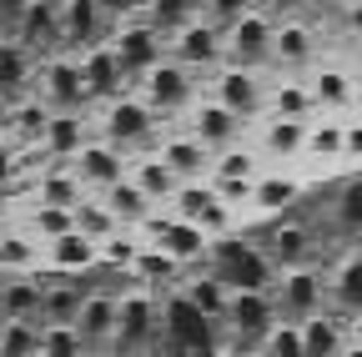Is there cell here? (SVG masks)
<instances>
[{
    "instance_id": "obj_28",
    "label": "cell",
    "mask_w": 362,
    "mask_h": 357,
    "mask_svg": "<svg viewBox=\"0 0 362 357\" xmlns=\"http://www.w3.org/2000/svg\"><path fill=\"white\" fill-rule=\"evenodd\" d=\"M76 232H86L90 242H106V237L121 232V221L101 197H86V201H76Z\"/></svg>"
},
{
    "instance_id": "obj_36",
    "label": "cell",
    "mask_w": 362,
    "mask_h": 357,
    "mask_svg": "<svg viewBox=\"0 0 362 357\" xmlns=\"http://www.w3.org/2000/svg\"><path fill=\"white\" fill-rule=\"evenodd\" d=\"M86 352V337L76 332V327H51L45 322V332H40V357H81Z\"/></svg>"
},
{
    "instance_id": "obj_40",
    "label": "cell",
    "mask_w": 362,
    "mask_h": 357,
    "mask_svg": "<svg viewBox=\"0 0 362 357\" xmlns=\"http://www.w3.org/2000/svg\"><path fill=\"white\" fill-rule=\"evenodd\" d=\"M347 161H352V166H362V116H352V121H347Z\"/></svg>"
},
{
    "instance_id": "obj_35",
    "label": "cell",
    "mask_w": 362,
    "mask_h": 357,
    "mask_svg": "<svg viewBox=\"0 0 362 357\" xmlns=\"http://www.w3.org/2000/svg\"><path fill=\"white\" fill-rule=\"evenodd\" d=\"M307 227L302 221H277V232H272V257L277 262H302L307 257Z\"/></svg>"
},
{
    "instance_id": "obj_13",
    "label": "cell",
    "mask_w": 362,
    "mask_h": 357,
    "mask_svg": "<svg viewBox=\"0 0 362 357\" xmlns=\"http://www.w3.org/2000/svg\"><path fill=\"white\" fill-rule=\"evenodd\" d=\"M307 81H312V96H317V111H322V116H347L357 106V81L342 66L322 61V66L307 71Z\"/></svg>"
},
{
    "instance_id": "obj_3",
    "label": "cell",
    "mask_w": 362,
    "mask_h": 357,
    "mask_svg": "<svg viewBox=\"0 0 362 357\" xmlns=\"http://www.w3.org/2000/svg\"><path fill=\"white\" fill-rule=\"evenodd\" d=\"M211 96L221 106H232L242 121L272 111V86H267V71H252V66H237L226 61L221 71H211Z\"/></svg>"
},
{
    "instance_id": "obj_20",
    "label": "cell",
    "mask_w": 362,
    "mask_h": 357,
    "mask_svg": "<svg viewBox=\"0 0 362 357\" xmlns=\"http://www.w3.org/2000/svg\"><path fill=\"white\" fill-rule=\"evenodd\" d=\"M86 197H90V187L81 182V171H76L71 161H61L56 171H45L40 187H35V201H51V206H76V201H86Z\"/></svg>"
},
{
    "instance_id": "obj_12",
    "label": "cell",
    "mask_w": 362,
    "mask_h": 357,
    "mask_svg": "<svg viewBox=\"0 0 362 357\" xmlns=\"http://www.w3.org/2000/svg\"><path fill=\"white\" fill-rule=\"evenodd\" d=\"M272 51H277V71L302 76V71L317 66V30H312L302 16H282V21H277V40H272Z\"/></svg>"
},
{
    "instance_id": "obj_26",
    "label": "cell",
    "mask_w": 362,
    "mask_h": 357,
    "mask_svg": "<svg viewBox=\"0 0 362 357\" xmlns=\"http://www.w3.org/2000/svg\"><path fill=\"white\" fill-rule=\"evenodd\" d=\"M187 297H192V302L206 312L211 322H226V317H232V297H237V292L226 287L216 272H206V277H197V282L187 287Z\"/></svg>"
},
{
    "instance_id": "obj_32",
    "label": "cell",
    "mask_w": 362,
    "mask_h": 357,
    "mask_svg": "<svg viewBox=\"0 0 362 357\" xmlns=\"http://www.w3.org/2000/svg\"><path fill=\"white\" fill-rule=\"evenodd\" d=\"M81 307H86V292L76 287H51V292H40V312H45V322H61V327H76L81 317Z\"/></svg>"
},
{
    "instance_id": "obj_19",
    "label": "cell",
    "mask_w": 362,
    "mask_h": 357,
    "mask_svg": "<svg viewBox=\"0 0 362 357\" xmlns=\"http://www.w3.org/2000/svg\"><path fill=\"white\" fill-rule=\"evenodd\" d=\"M101 201L116 211V221H121V227H131V232H136V227H141V221L156 211V201L141 192V182H136V176H126V182H116V187H106V192H101Z\"/></svg>"
},
{
    "instance_id": "obj_29",
    "label": "cell",
    "mask_w": 362,
    "mask_h": 357,
    "mask_svg": "<svg viewBox=\"0 0 362 357\" xmlns=\"http://www.w3.org/2000/svg\"><path fill=\"white\" fill-rule=\"evenodd\" d=\"M197 16H206L202 0H146V21L161 25L166 35H176L181 25H192Z\"/></svg>"
},
{
    "instance_id": "obj_7",
    "label": "cell",
    "mask_w": 362,
    "mask_h": 357,
    "mask_svg": "<svg viewBox=\"0 0 362 357\" xmlns=\"http://www.w3.org/2000/svg\"><path fill=\"white\" fill-rule=\"evenodd\" d=\"M307 136H312V121H302V116H272V121L257 126L252 146L267 156V166H287V161L307 156Z\"/></svg>"
},
{
    "instance_id": "obj_37",
    "label": "cell",
    "mask_w": 362,
    "mask_h": 357,
    "mask_svg": "<svg viewBox=\"0 0 362 357\" xmlns=\"http://www.w3.org/2000/svg\"><path fill=\"white\" fill-rule=\"evenodd\" d=\"M0 357H40V332L30 322H6V332H0Z\"/></svg>"
},
{
    "instance_id": "obj_15",
    "label": "cell",
    "mask_w": 362,
    "mask_h": 357,
    "mask_svg": "<svg viewBox=\"0 0 362 357\" xmlns=\"http://www.w3.org/2000/svg\"><path fill=\"white\" fill-rule=\"evenodd\" d=\"M302 197V182L282 166H267L257 176V197H252V216H282L292 201Z\"/></svg>"
},
{
    "instance_id": "obj_23",
    "label": "cell",
    "mask_w": 362,
    "mask_h": 357,
    "mask_svg": "<svg viewBox=\"0 0 362 357\" xmlns=\"http://www.w3.org/2000/svg\"><path fill=\"white\" fill-rule=\"evenodd\" d=\"M171 327L181 347H211V317L192 302V297H176L171 302Z\"/></svg>"
},
{
    "instance_id": "obj_24",
    "label": "cell",
    "mask_w": 362,
    "mask_h": 357,
    "mask_svg": "<svg viewBox=\"0 0 362 357\" xmlns=\"http://www.w3.org/2000/svg\"><path fill=\"white\" fill-rule=\"evenodd\" d=\"M96 262H101V242H90L86 232H66L51 242V267H61V272H86Z\"/></svg>"
},
{
    "instance_id": "obj_34",
    "label": "cell",
    "mask_w": 362,
    "mask_h": 357,
    "mask_svg": "<svg viewBox=\"0 0 362 357\" xmlns=\"http://www.w3.org/2000/svg\"><path fill=\"white\" fill-rule=\"evenodd\" d=\"M332 216H337V227H342L347 237H362V176H352V182L337 192Z\"/></svg>"
},
{
    "instance_id": "obj_31",
    "label": "cell",
    "mask_w": 362,
    "mask_h": 357,
    "mask_svg": "<svg viewBox=\"0 0 362 357\" xmlns=\"http://www.w3.org/2000/svg\"><path fill=\"white\" fill-rule=\"evenodd\" d=\"M302 342H307V357H337L342 352V322L317 312V317L302 322Z\"/></svg>"
},
{
    "instance_id": "obj_6",
    "label": "cell",
    "mask_w": 362,
    "mask_h": 357,
    "mask_svg": "<svg viewBox=\"0 0 362 357\" xmlns=\"http://www.w3.org/2000/svg\"><path fill=\"white\" fill-rule=\"evenodd\" d=\"M211 262H216V277L232 292H267L272 287V262L262 252H242L221 237V247L211 242Z\"/></svg>"
},
{
    "instance_id": "obj_25",
    "label": "cell",
    "mask_w": 362,
    "mask_h": 357,
    "mask_svg": "<svg viewBox=\"0 0 362 357\" xmlns=\"http://www.w3.org/2000/svg\"><path fill=\"white\" fill-rule=\"evenodd\" d=\"M131 277H141V282H156V287H166V282H176V272H181V257H171L166 247H156V242H141V252H136V262L126 267Z\"/></svg>"
},
{
    "instance_id": "obj_18",
    "label": "cell",
    "mask_w": 362,
    "mask_h": 357,
    "mask_svg": "<svg viewBox=\"0 0 362 357\" xmlns=\"http://www.w3.org/2000/svg\"><path fill=\"white\" fill-rule=\"evenodd\" d=\"M307 156L322 161V166L347 161V116H322L317 111L312 116V136H307Z\"/></svg>"
},
{
    "instance_id": "obj_5",
    "label": "cell",
    "mask_w": 362,
    "mask_h": 357,
    "mask_svg": "<svg viewBox=\"0 0 362 357\" xmlns=\"http://www.w3.org/2000/svg\"><path fill=\"white\" fill-rule=\"evenodd\" d=\"M171 211H176V216H187V221H197V227H202V232H211L216 242H221V237H232L237 216H242L237 206H226V201L216 197V187H211V182H187V187L176 192Z\"/></svg>"
},
{
    "instance_id": "obj_14",
    "label": "cell",
    "mask_w": 362,
    "mask_h": 357,
    "mask_svg": "<svg viewBox=\"0 0 362 357\" xmlns=\"http://www.w3.org/2000/svg\"><path fill=\"white\" fill-rule=\"evenodd\" d=\"M226 322H232L242 337H272V327H277V297L272 292H237Z\"/></svg>"
},
{
    "instance_id": "obj_21",
    "label": "cell",
    "mask_w": 362,
    "mask_h": 357,
    "mask_svg": "<svg viewBox=\"0 0 362 357\" xmlns=\"http://www.w3.org/2000/svg\"><path fill=\"white\" fill-rule=\"evenodd\" d=\"M76 232V206H51V201H35L25 211V237H35L40 247H51L56 237Z\"/></svg>"
},
{
    "instance_id": "obj_39",
    "label": "cell",
    "mask_w": 362,
    "mask_h": 357,
    "mask_svg": "<svg viewBox=\"0 0 362 357\" xmlns=\"http://www.w3.org/2000/svg\"><path fill=\"white\" fill-rule=\"evenodd\" d=\"M202 6H206V16H211L216 25H237L247 11H257V6H262V0H202Z\"/></svg>"
},
{
    "instance_id": "obj_8",
    "label": "cell",
    "mask_w": 362,
    "mask_h": 357,
    "mask_svg": "<svg viewBox=\"0 0 362 357\" xmlns=\"http://www.w3.org/2000/svg\"><path fill=\"white\" fill-rule=\"evenodd\" d=\"M71 166L81 171V182L101 197L106 187H116V182H126V176H131V151H121V146H111V141H101V136H90V141L76 151Z\"/></svg>"
},
{
    "instance_id": "obj_41",
    "label": "cell",
    "mask_w": 362,
    "mask_h": 357,
    "mask_svg": "<svg viewBox=\"0 0 362 357\" xmlns=\"http://www.w3.org/2000/svg\"><path fill=\"white\" fill-rule=\"evenodd\" d=\"M302 6H307V0H262V11H272L277 21H282V16H297Z\"/></svg>"
},
{
    "instance_id": "obj_10",
    "label": "cell",
    "mask_w": 362,
    "mask_h": 357,
    "mask_svg": "<svg viewBox=\"0 0 362 357\" xmlns=\"http://www.w3.org/2000/svg\"><path fill=\"white\" fill-rule=\"evenodd\" d=\"M192 136H202L211 151H226V146H237V141H247L242 131H247V121L232 111V106H221L216 96H202L197 106H192Z\"/></svg>"
},
{
    "instance_id": "obj_9",
    "label": "cell",
    "mask_w": 362,
    "mask_h": 357,
    "mask_svg": "<svg viewBox=\"0 0 362 357\" xmlns=\"http://www.w3.org/2000/svg\"><path fill=\"white\" fill-rule=\"evenodd\" d=\"M277 312L297 327L307 317H317V312H322V277H317L312 267H287L282 282H277Z\"/></svg>"
},
{
    "instance_id": "obj_27",
    "label": "cell",
    "mask_w": 362,
    "mask_h": 357,
    "mask_svg": "<svg viewBox=\"0 0 362 357\" xmlns=\"http://www.w3.org/2000/svg\"><path fill=\"white\" fill-rule=\"evenodd\" d=\"M151 337V297H126L121 302V322H116V342L121 347H141Z\"/></svg>"
},
{
    "instance_id": "obj_22",
    "label": "cell",
    "mask_w": 362,
    "mask_h": 357,
    "mask_svg": "<svg viewBox=\"0 0 362 357\" xmlns=\"http://www.w3.org/2000/svg\"><path fill=\"white\" fill-rule=\"evenodd\" d=\"M116 322H121V302H111V297H86V307H81V317H76V332L86 337V347L90 342H106L111 332H116Z\"/></svg>"
},
{
    "instance_id": "obj_30",
    "label": "cell",
    "mask_w": 362,
    "mask_h": 357,
    "mask_svg": "<svg viewBox=\"0 0 362 357\" xmlns=\"http://www.w3.org/2000/svg\"><path fill=\"white\" fill-rule=\"evenodd\" d=\"M332 302L347 312V317H362V252L347 257L332 277Z\"/></svg>"
},
{
    "instance_id": "obj_38",
    "label": "cell",
    "mask_w": 362,
    "mask_h": 357,
    "mask_svg": "<svg viewBox=\"0 0 362 357\" xmlns=\"http://www.w3.org/2000/svg\"><path fill=\"white\" fill-rule=\"evenodd\" d=\"M267 352H272V357H307L302 327H297V322H282V327H272V337H267Z\"/></svg>"
},
{
    "instance_id": "obj_42",
    "label": "cell",
    "mask_w": 362,
    "mask_h": 357,
    "mask_svg": "<svg viewBox=\"0 0 362 357\" xmlns=\"http://www.w3.org/2000/svg\"><path fill=\"white\" fill-rule=\"evenodd\" d=\"M342 357H362V347H347V352H342Z\"/></svg>"
},
{
    "instance_id": "obj_2",
    "label": "cell",
    "mask_w": 362,
    "mask_h": 357,
    "mask_svg": "<svg viewBox=\"0 0 362 357\" xmlns=\"http://www.w3.org/2000/svg\"><path fill=\"white\" fill-rule=\"evenodd\" d=\"M106 111H101V141H111V146H121V151H136V146H151L156 136H161V116L141 101V96H116V101H101Z\"/></svg>"
},
{
    "instance_id": "obj_33",
    "label": "cell",
    "mask_w": 362,
    "mask_h": 357,
    "mask_svg": "<svg viewBox=\"0 0 362 357\" xmlns=\"http://www.w3.org/2000/svg\"><path fill=\"white\" fill-rule=\"evenodd\" d=\"M35 312H40V287L11 282L6 292H0V317H6V322H30Z\"/></svg>"
},
{
    "instance_id": "obj_11",
    "label": "cell",
    "mask_w": 362,
    "mask_h": 357,
    "mask_svg": "<svg viewBox=\"0 0 362 357\" xmlns=\"http://www.w3.org/2000/svg\"><path fill=\"white\" fill-rule=\"evenodd\" d=\"M156 151L166 156V166L181 176V182H211L216 151H211L202 136H192V131H171V136H161V146H156Z\"/></svg>"
},
{
    "instance_id": "obj_17",
    "label": "cell",
    "mask_w": 362,
    "mask_h": 357,
    "mask_svg": "<svg viewBox=\"0 0 362 357\" xmlns=\"http://www.w3.org/2000/svg\"><path fill=\"white\" fill-rule=\"evenodd\" d=\"M86 116L81 111H56L51 126H45V136H40V151L45 156H56V161H76V151L86 146Z\"/></svg>"
},
{
    "instance_id": "obj_1",
    "label": "cell",
    "mask_w": 362,
    "mask_h": 357,
    "mask_svg": "<svg viewBox=\"0 0 362 357\" xmlns=\"http://www.w3.org/2000/svg\"><path fill=\"white\" fill-rule=\"evenodd\" d=\"M131 91L141 96L156 116H176V111H187V106H197V101L206 96V91H197V71L181 66L176 56L156 61L141 81H131Z\"/></svg>"
},
{
    "instance_id": "obj_4",
    "label": "cell",
    "mask_w": 362,
    "mask_h": 357,
    "mask_svg": "<svg viewBox=\"0 0 362 357\" xmlns=\"http://www.w3.org/2000/svg\"><path fill=\"white\" fill-rule=\"evenodd\" d=\"M272 40H277V16L257 6V11H247L237 25H226V61L252 66V71H267V66H277Z\"/></svg>"
},
{
    "instance_id": "obj_16",
    "label": "cell",
    "mask_w": 362,
    "mask_h": 357,
    "mask_svg": "<svg viewBox=\"0 0 362 357\" xmlns=\"http://www.w3.org/2000/svg\"><path fill=\"white\" fill-rule=\"evenodd\" d=\"M131 176L141 182V192H146L156 206H171V201H176V192L187 187V182H181V176L166 166V156H161V151H146V156H136V161H131Z\"/></svg>"
}]
</instances>
